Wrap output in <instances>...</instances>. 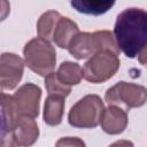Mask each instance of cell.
<instances>
[{
    "instance_id": "3",
    "label": "cell",
    "mask_w": 147,
    "mask_h": 147,
    "mask_svg": "<svg viewBox=\"0 0 147 147\" xmlns=\"http://www.w3.org/2000/svg\"><path fill=\"white\" fill-rule=\"evenodd\" d=\"M25 65L34 74L47 77L54 72L56 64V51L51 41L40 37L29 40L23 48Z\"/></svg>"
},
{
    "instance_id": "7",
    "label": "cell",
    "mask_w": 147,
    "mask_h": 147,
    "mask_svg": "<svg viewBox=\"0 0 147 147\" xmlns=\"http://www.w3.org/2000/svg\"><path fill=\"white\" fill-rule=\"evenodd\" d=\"M17 113L21 117L37 118L40 109L41 88L33 83H25L20 86L13 95Z\"/></svg>"
},
{
    "instance_id": "13",
    "label": "cell",
    "mask_w": 147,
    "mask_h": 147,
    "mask_svg": "<svg viewBox=\"0 0 147 147\" xmlns=\"http://www.w3.org/2000/svg\"><path fill=\"white\" fill-rule=\"evenodd\" d=\"M1 116H2V131L1 133H11L16 127L20 115L14 101L13 95L5 92L1 93Z\"/></svg>"
},
{
    "instance_id": "9",
    "label": "cell",
    "mask_w": 147,
    "mask_h": 147,
    "mask_svg": "<svg viewBox=\"0 0 147 147\" xmlns=\"http://www.w3.org/2000/svg\"><path fill=\"white\" fill-rule=\"evenodd\" d=\"M129 123L127 111L118 106L109 105L105 108L101 116V129L107 134H119L125 131Z\"/></svg>"
},
{
    "instance_id": "6",
    "label": "cell",
    "mask_w": 147,
    "mask_h": 147,
    "mask_svg": "<svg viewBox=\"0 0 147 147\" xmlns=\"http://www.w3.org/2000/svg\"><path fill=\"white\" fill-rule=\"evenodd\" d=\"M108 105H124L126 108H138L147 102V87L144 85L121 80L109 87L105 93Z\"/></svg>"
},
{
    "instance_id": "1",
    "label": "cell",
    "mask_w": 147,
    "mask_h": 147,
    "mask_svg": "<svg viewBox=\"0 0 147 147\" xmlns=\"http://www.w3.org/2000/svg\"><path fill=\"white\" fill-rule=\"evenodd\" d=\"M114 37L126 57H136L147 45V10L130 7L121 11L114 25Z\"/></svg>"
},
{
    "instance_id": "2",
    "label": "cell",
    "mask_w": 147,
    "mask_h": 147,
    "mask_svg": "<svg viewBox=\"0 0 147 147\" xmlns=\"http://www.w3.org/2000/svg\"><path fill=\"white\" fill-rule=\"evenodd\" d=\"M109 49L119 54V48L115 40L114 33L108 30L94 32H79L70 42L68 51L77 60L92 57L94 54Z\"/></svg>"
},
{
    "instance_id": "19",
    "label": "cell",
    "mask_w": 147,
    "mask_h": 147,
    "mask_svg": "<svg viewBox=\"0 0 147 147\" xmlns=\"http://www.w3.org/2000/svg\"><path fill=\"white\" fill-rule=\"evenodd\" d=\"M1 147H20L10 133H1Z\"/></svg>"
},
{
    "instance_id": "20",
    "label": "cell",
    "mask_w": 147,
    "mask_h": 147,
    "mask_svg": "<svg viewBox=\"0 0 147 147\" xmlns=\"http://www.w3.org/2000/svg\"><path fill=\"white\" fill-rule=\"evenodd\" d=\"M108 147H134L133 142L131 140H126V139H121L117 140L115 142H113L111 145H109Z\"/></svg>"
},
{
    "instance_id": "14",
    "label": "cell",
    "mask_w": 147,
    "mask_h": 147,
    "mask_svg": "<svg viewBox=\"0 0 147 147\" xmlns=\"http://www.w3.org/2000/svg\"><path fill=\"white\" fill-rule=\"evenodd\" d=\"M61 17L62 15L56 10H47L42 13L37 22L38 37L48 41H53V36Z\"/></svg>"
},
{
    "instance_id": "18",
    "label": "cell",
    "mask_w": 147,
    "mask_h": 147,
    "mask_svg": "<svg viewBox=\"0 0 147 147\" xmlns=\"http://www.w3.org/2000/svg\"><path fill=\"white\" fill-rule=\"evenodd\" d=\"M55 147H86V144L78 137H62L56 141Z\"/></svg>"
},
{
    "instance_id": "5",
    "label": "cell",
    "mask_w": 147,
    "mask_h": 147,
    "mask_svg": "<svg viewBox=\"0 0 147 147\" xmlns=\"http://www.w3.org/2000/svg\"><path fill=\"white\" fill-rule=\"evenodd\" d=\"M119 54L105 49L90 57L83 67V78L88 83H105L118 71L121 61Z\"/></svg>"
},
{
    "instance_id": "4",
    "label": "cell",
    "mask_w": 147,
    "mask_h": 147,
    "mask_svg": "<svg viewBox=\"0 0 147 147\" xmlns=\"http://www.w3.org/2000/svg\"><path fill=\"white\" fill-rule=\"evenodd\" d=\"M103 110V100L98 94H87L70 108L68 122L74 127L93 129L100 124Z\"/></svg>"
},
{
    "instance_id": "10",
    "label": "cell",
    "mask_w": 147,
    "mask_h": 147,
    "mask_svg": "<svg viewBox=\"0 0 147 147\" xmlns=\"http://www.w3.org/2000/svg\"><path fill=\"white\" fill-rule=\"evenodd\" d=\"M15 141L22 147L32 146L39 137V127L37 122L30 117H20L18 123L11 132Z\"/></svg>"
},
{
    "instance_id": "21",
    "label": "cell",
    "mask_w": 147,
    "mask_h": 147,
    "mask_svg": "<svg viewBox=\"0 0 147 147\" xmlns=\"http://www.w3.org/2000/svg\"><path fill=\"white\" fill-rule=\"evenodd\" d=\"M138 61L141 65L147 68V45L142 48V51L138 54Z\"/></svg>"
},
{
    "instance_id": "17",
    "label": "cell",
    "mask_w": 147,
    "mask_h": 147,
    "mask_svg": "<svg viewBox=\"0 0 147 147\" xmlns=\"http://www.w3.org/2000/svg\"><path fill=\"white\" fill-rule=\"evenodd\" d=\"M45 87H46V91L48 94L62 95L64 98H67L71 92V87L63 85L59 80L56 72H52L51 75L45 77Z\"/></svg>"
},
{
    "instance_id": "16",
    "label": "cell",
    "mask_w": 147,
    "mask_h": 147,
    "mask_svg": "<svg viewBox=\"0 0 147 147\" xmlns=\"http://www.w3.org/2000/svg\"><path fill=\"white\" fill-rule=\"evenodd\" d=\"M70 5L79 13L86 15H102L107 13L114 5L115 1L109 0H75Z\"/></svg>"
},
{
    "instance_id": "15",
    "label": "cell",
    "mask_w": 147,
    "mask_h": 147,
    "mask_svg": "<svg viewBox=\"0 0 147 147\" xmlns=\"http://www.w3.org/2000/svg\"><path fill=\"white\" fill-rule=\"evenodd\" d=\"M56 76L59 80L65 86H75L82 82L83 78V68L76 62L72 61H64L60 64Z\"/></svg>"
},
{
    "instance_id": "12",
    "label": "cell",
    "mask_w": 147,
    "mask_h": 147,
    "mask_svg": "<svg viewBox=\"0 0 147 147\" xmlns=\"http://www.w3.org/2000/svg\"><path fill=\"white\" fill-rule=\"evenodd\" d=\"M79 33V28L75 21L62 16L57 23L53 36V42L60 48H68L72 39Z\"/></svg>"
},
{
    "instance_id": "11",
    "label": "cell",
    "mask_w": 147,
    "mask_h": 147,
    "mask_svg": "<svg viewBox=\"0 0 147 147\" xmlns=\"http://www.w3.org/2000/svg\"><path fill=\"white\" fill-rule=\"evenodd\" d=\"M65 98L56 94H48L44 103V122L49 126H56L61 124L64 113Z\"/></svg>"
},
{
    "instance_id": "8",
    "label": "cell",
    "mask_w": 147,
    "mask_h": 147,
    "mask_svg": "<svg viewBox=\"0 0 147 147\" xmlns=\"http://www.w3.org/2000/svg\"><path fill=\"white\" fill-rule=\"evenodd\" d=\"M25 62L15 53L5 52L0 57V85L2 90H14L24 74Z\"/></svg>"
}]
</instances>
